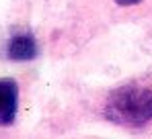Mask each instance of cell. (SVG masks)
Masks as SVG:
<instances>
[{"mask_svg":"<svg viewBox=\"0 0 152 139\" xmlns=\"http://www.w3.org/2000/svg\"><path fill=\"white\" fill-rule=\"evenodd\" d=\"M105 117L127 129L152 123V82H129L117 88L105 102Z\"/></svg>","mask_w":152,"mask_h":139,"instance_id":"cell-1","label":"cell"},{"mask_svg":"<svg viewBox=\"0 0 152 139\" xmlns=\"http://www.w3.org/2000/svg\"><path fill=\"white\" fill-rule=\"evenodd\" d=\"M19 111V86L15 80H0V127L12 125Z\"/></svg>","mask_w":152,"mask_h":139,"instance_id":"cell-2","label":"cell"},{"mask_svg":"<svg viewBox=\"0 0 152 139\" xmlns=\"http://www.w3.org/2000/svg\"><path fill=\"white\" fill-rule=\"evenodd\" d=\"M37 53L39 47L31 33H17L6 43V57L10 62H33Z\"/></svg>","mask_w":152,"mask_h":139,"instance_id":"cell-3","label":"cell"},{"mask_svg":"<svg viewBox=\"0 0 152 139\" xmlns=\"http://www.w3.org/2000/svg\"><path fill=\"white\" fill-rule=\"evenodd\" d=\"M119 6H134V4H140L142 0H115Z\"/></svg>","mask_w":152,"mask_h":139,"instance_id":"cell-4","label":"cell"}]
</instances>
